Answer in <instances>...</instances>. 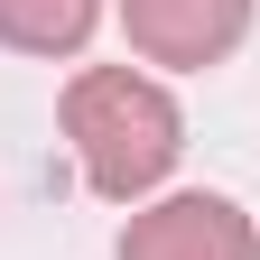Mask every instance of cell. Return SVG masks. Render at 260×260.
Wrapping results in <instances>:
<instances>
[{"label": "cell", "instance_id": "cell-1", "mask_svg": "<svg viewBox=\"0 0 260 260\" xmlns=\"http://www.w3.org/2000/svg\"><path fill=\"white\" fill-rule=\"evenodd\" d=\"M65 140H75L93 195L140 205V195L177 168L186 112H177V93L158 75H140V65H84V75L65 84Z\"/></svg>", "mask_w": 260, "mask_h": 260}, {"label": "cell", "instance_id": "cell-2", "mask_svg": "<svg viewBox=\"0 0 260 260\" xmlns=\"http://www.w3.org/2000/svg\"><path fill=\"white\" fill-rule=\"evenodd\" d=\"M121 260H260V233L233 195H158L149 214H130Z\"/></svg>", "mask_w": 260, "mask_h": 260}, {"label": "cell", "instance_id": "cell-3", "mask_svg": "<svg viewBox=\"0 0 260 260\" xmlns=\"http://www.w3.org/2000/svg\"><path fill=\"white\" fill-rule=\"evenodd\" d=\"M121 28L149 65H223L251 28V0H121Z\"/></svg>", "mask_w": 260, "mask_h": 260}, {"label": "cell", "instance_id": "cell-4", "mask_svg": "<svg viewBox=\"0 0 260 260\" xmlns=\"http://www.w3.org/2000/svg\"><path fill=\"white\" fill-rule=\"evenodd\" d=\"M103 19V0H0V47L19 56H75Z\"/></svg>", "mask_w": 260, "mask_h": 260}]
</instances>
